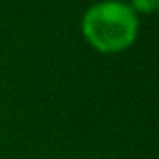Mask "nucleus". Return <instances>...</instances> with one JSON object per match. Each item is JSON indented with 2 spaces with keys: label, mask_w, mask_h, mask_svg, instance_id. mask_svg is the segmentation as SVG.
<instances>
[{
  "label": "nucleus",
  "mask_w": 159,
  "mask_h": 159,
  "mask_svg": "<svg viewBox=\"0 0 159 159\" xmlns=\"http://www.w3.org/2000/svg\"><path fill=\"white\" fill-rule=\"evenodd\" d=\"M83 34L86 41L99 52H120L137 38V15L118 0L94 4L83 17Z\"/></svg>",
  "instance_id": "obj_1"
},
{
  "label": "nucleus",
  "mask_w": 159,
  "mask_h": 159,
  "mask_svg": "<svg viewBox=\"0 0 159 159\" xmlns=\"http://www.w3.org/2000/svg\"><path fill=\"white\" fill-rule=\"evenodd\" d=\"M133 8L140 13H153L159 8V0H133Z\"/></svg>",
  "instance_id": "obj_2"
}]
</instances>
